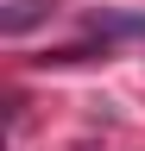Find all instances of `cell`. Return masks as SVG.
Here are the masks:
<instances>
[{
  "label": "cell",
  "instance_id": "1",
  "mask_svg": "<svg viewBox=\"0 0 145 151\" xmlns=\"http://www.w3.org/2000/svg\"><path fill=\"white\" fill-rule=\"evenodd\" d=\"M50 13H57V0H6V6H0V32H6V38H25L32 25H44Z\"/></svg>",
  "mask_w": 145,
  "mask_h": 151
},
{
  "label": "cell",
  "instance_id": "2",
  "mask_svg": "<svg viewBox=\"0 0 145 151\" xmlns=\"http://www.w3.org/2000/svg\"><path fill=\"white\" fill-rule=\"evenodd\" d=\"M88 32H95L101 44H114V38H145V13H88Z\"/></svg>",
  "mask_w": 145,
  "mask_h": 151
}]
</instances>
